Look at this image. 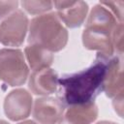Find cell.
I'll use <instances>...</instances> for the list:
<instances>
[{
	"mask_svg": "<svg viewBox=\"0 0 124 124\" xmlns=\"http://www.w3.org/2000/svg\"><path fill=\"white\" fill-rule=\"evenodd\" d=\"M25 56L31 70L39 71L48 68L53 61L52 52L38 45H29L25 47Z\"/></svg>",
	"mask_w": 124,
	"mask_h": 124,
	"instance_id": "obj_13",
	"label": "cell"
},
{
	"mask_svg": "<svg viewBox=\"0 0 124 124\" xmlns=\"http://www.w3.org/2000/svg\"><path fill=\"white\" fill-rule=\"evenodd\" d=\"M111 40L113 47L121 55L123 51V23H117L111 34Z\"/></svg>",
	"mask_w": 124,
	"mask_h": 124,
	"instance_id": "obj_16",
	"label": "cell"
},
{
	"mask_svg": "<svg viewBox=\"0 0 124 124\" xmlns=\"http://www.w3.org/2000/svg\"><path fill=\"white\" fill-rule=\"evenodd\" d=\"M111 34L102 29L85 27L82 33L83 46L88 49L97 50V57L109 59L114 51Z\"/></svg>",
	"mask_w": 124,
	"mask_h": 124,
	"instance_id": "obj_6",
	"label": "cell"
},
{
	"mask_svg": "<svg viewBox=\"0 0 124 124\" xmlns=\"http://www.w3.org/2000/svg\"><path fill=\"white\" fill-rule=\"evenodd\" d=\"M98 116V108L94 102L72 105L62 115L58 124H91Z\"/></svg>",
	"mask_w": 124,
	"mask_h": 124,
	"instance_id": "obj_11",
	"label": "cell"
},
{
	"mask_svg": "<svg viewBox=\"0 0 124 124\" xmlns=\"http://www.w3.org/2000/svg\"><path fill=\"white\" fill-rule=\"evenodd\" d=\"M28 28V18L21 10L8 16L0 24V42L8 46L22 45Z\"/></svg>",
	"mask_w": 124,
	"mask_h": 124,
	"instance_id": "obj_4",
	"label": "cell"
},
{
	"mask_svg": "<svg viewBox=\"0 0 124 124\" xmlns=\"http://www.w3.org/2000/svg\"><path fill=\"white\" fill-rule=\"evenodd\" d=\"M32 108V96L22 88L11 91L4 102L5 114L13 121H18L29 116Z\"/></svg>",
	"mask_w": 124,
	"mask_h": 124,
	"instance_id": "obj_5",
	"label": "cell"
},
{
	"mask_svg": "<svg viewBox=\"0 0 124 124\" xmlns=\"http://www.w3.org/2000/svg\"><path fill=\"white\" fill-rule=\"evenodd\" d=\"M18 2L17 1H0V19L10 16L12 13L16 11Z\"/></svg>",
	"mask_w": 124,
	"mask_h": 124,
	"instance_id": "obj_17",
	"label": "cell"
},
{
	"mask_svg": "<svg viewBox=\"0 0 124 124\" xmlns=\"http://www.w3.org/2000/svg\"><path fill=\"white\" fill-rule=\"evenodd\" d=\"M108 60L97 57L95 63L86 70L58 78L63 100L70 106L93 102L102 89Z\"/></svg>",
	"mask_w": 124,
	"mask_h": 124,
	"instance_id": "obj_1",
	"label": "cell"
},
{
	"mask_svg": "<svg viewBox=\"0 0 124 124\" xmlns=\"http://www.w3.org/2000/svg\"><path fill=\"white\" fill-rule=\"evenodd\" d=\"M22 7L31 15H40L50 11L53 3L50 1H22Z\"/></svg>",
	"mask_w": 124,
	"mask_h": 124,
	"instance_id": "obj_14",
	"label": "cell"
},
{
	"mask_svg": "<svg viewBox=\"0 0 124 124\" xmlns=\"http://www.w3.org/2000/svg\"><path fill=\"white\" fill-rule=\"evenodd\" d=\"M58 18L70 28L79 27L86 16L88 5L83 1H54Z\"/></svg>",
	"mask_w": 124,
	"mask_h": 124,
	"instance_id": "obj_8",
	"label": "cell"
},
{
	"mask_svg": "<svg viewBox=\"0 0 124 124\" xmlns=\"http://www.w3.org/2000/svg\"><path fill=\"white\" fill-rule=\"evenodd\" d=\"M0 124H9V123L6 122V121H4V120H0Z\"/></svg>",
	"mask_w": 124,
	"mask_h": 124,
	"instance_id": "obj_21",
	"label": "cell"
},
{
	"mask_svg": "<svg viewBox=\"0 0 124 124\" xmlns=\"http://www.w3.org/2000/svg\"><path fill=\"white\" fill-rule=\"evenodd\" d=\"M29 89L36 95L46 96L56 91L58 86L57 74L49 68L34 71L29 78Z\"/></svg>",
	"mask_w": 124,
	"mask_h": 124,
	"instance_id": "obj_10",
	"label": "cell"
},
{
	"mask_svg": "<svg viewBox=\"0 0 124 124\" xmlns=\"http://www.w3.org/2000/svg\"><path fill=\"white\" fill-rule=\"evenodd\" d=\"M97 124H117V123H114V122H111V121H100Z\"/></svg>",
	"mask_w": 124,
	"mask_h": 124,
	"instance_id": "obj_20",
	"label": "cell"
},
{
	"mask_svg": "<svg viewBox=\"0 0 124 124\" xmlns=\"http://www.w3.org/2000/svg\"><path fill=\"white\" fill-rule=\"evenodd\" d=\"M113 107L115 108V111L118 112L119 116L122 117V110H123V94L118 95L117 97H115L114 101H113Z\"/></svg>",
	"mask_w": 124,
	"mask_h": 124,
	"instance_id": "obj_18",
	"label": "cell"
},
{
	"mask_svg": "<svg viewBox=\"0 0 124 124\" xmlns=\"http://www.w3.org/2000/svg\"><path fill=\"white\" fill-rule=\"evenodd\" d=\"M68 32L56 14H44L34 17L29 26L28 43L56 52L65 47Z\"/></svg>",
	"mask_w": 124,
	"mask_h": 124,
	"instance_id": "obj_2",
	"label": "cell"
},
{
	"mask_svg": "<svg viewBox=\"0 0 124 124\" xmlns=\"http://www.w3.org/2000/svg\"><path fill=\"white\" fill-rule=\"evenodd\" d=\"M29 75L24 55L19 49H0V79L11 86L23 84Z\"/></svg>",
	"mask_w": 124,
	"mask_h": 124,
	"instance_id": "obj_3",
	"label": "cell"
},
{
	"mask_svg": "<svg viewBox=\"0 0 124 124\" xmlns=\"http://www.w3.org/2000/svg\"><path fill=\"white\" fill-rule=\"evenodd\" d=\"M117 25L113 15L102 4H97L91 10L85 27L98 28L112 33Z\"/></svg>",
	"mask_w": 124,
	"mask_h": 124,
	"instance_id": "obj_12",
	"label": "cell"
},
{
	"mask_svg": "<svg viewBox=\"0 0 124 124\" xmlns=\"http://www.w3.org/2000/svg\"><path fill=\"white\" fill-rule=\"evenodd\" d=\"M64 112L63 103L53 97H43L35 100L33 116L40 124H56Z\"/></svg>",
	"mask_w": 124,
	"mask_h": 124,
	"instance_id": "obj_7",
	"label": "cell"
},
{
	"mask_svg": "<svg viewBox=\"0 0 124 124\" xmlns=\"http://www.w3.org/2000/svg\"><path fill=\"white\" fill-rule=\"evenodd\" d=\"M18 124H37L36 122L32 121V120H26V121H23V122H20Z\"/></svg>",
	"mask_w": 124,
	"mask_h": 124,
	"instance_id": "obj_19",
	"label": "cell"
},
{
	"mask_svg": "<svg viewBox=\"0 0 124 124\" xmlns=\"http://www.w3.org/2000/svg\"><path fill=\"white\" fill-rule=\"evenodd\" d=\"M103 6H105L115 17V19L119 20V23L123 22V1H102L100 2Z\"/></svg>",
	"mask_w": 124,
	"mask_h": 124,
	"instance_id": "obj_15",
	"label": "cell"
},
{
	"mask_svg": "<svg viewBox=\"0 0 124 124\" xmlns=\"http://www.w3.org/2000/svg\"><path fill=\"white\" fill-rule=\"evenodd\" d=\"M102 89L109 98H115L123 94L124 78L121 57H113L108 61Z\"/></svg>",
	"mask_w": 124,
	"mask_h": 124,
	"instance_id": "obj_9",
	"label": "cell"
}]
</instances>
